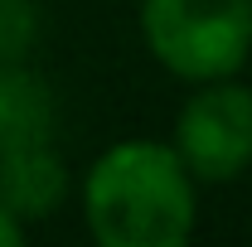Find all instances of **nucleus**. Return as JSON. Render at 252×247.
Returning <instances> with one entry per match:
<instances>
[{
    "label": "nucleus",
    "mask_w": 252,
    "mask_h": 247,
    "mask_svg": "<svg viewBox=\"0 0 252 247\" xmlns=\"http://www.w3.org/2000/svg\"><path fill=\"white\" fill-rule=\"evenodd\" d=\"M83 223L102 247H185L199 223V185L170 141H112L83 175Z\"/></svg>",
    "instance_id": "nucleus-1"
},
{
    "label": "nucleus",
    "mask_w": 252,
    "mask_h": 247,
    "mask_svg": "<svg viewBox=\"0 0 252 247\" xmlns=\"http://www.w3.org/2000/svg\"><path fill=\"white\" fill-rule=\"evenodd\" d=\"M141 39L180 83L233 78L252 59V0H141Z\"/></svg>",
    "instance_id": "nucleus-2"
},
{
    "label": "nucleus",
    "mask_w": 252,
    "mask_h": 247,
    "mask_svg": "<svg viewBox=\"0 0 252 247\" xmlns=\"http://www.w3.org/2000/svg\"><path fill=\"white\" fill-rule=\"evenodd\" d=\"M170 151L180 155L194 185H233L252 170V88L233 78L194 83L185 97Z\"/></svg>",
    "instance_id": "nucleus-3"
},
{
    "label": "nucleus",
    "mask_w": 252,
    "mask_h": 247,
    "mask_svg": "<svg viewBox=\"0 0 252 247\" xmlns=\"http://www.w3.org/2000/svg\"><path fill=\"white\" fill-rule=\"evenodd\" d=\"M63 199H68V165L54 151V141L0 151V204L25 228L49 218V214H59Z\"/></svg>",
    "instance_id": "nucleus-4"
},
{
    "label": "nucleus",
    "mask_w": 252,
    "mask_h": 247,
    "mask_svg": "<svg viewBox=\"0 0 252 247\" xmlns=\"http://www.w3.org/2000/svg\"><path fill=\"white\" fill-rule=\"evenodd\" d=\"M54 131H59L54 88L25 63H0V151L54 141Z\"/></svg>",
    "instance_id": "nucleus-5"
},
{
    "label": "nucleus",
    "mask_w": 252,
    "mask_h": 247,
    "mask_svg": "<svg viewBox=\"0 0 252 247\" xmlns=\"http://www.w3.org/2000/svg\"><path fill=\"white\" fill-rule=\"evenodd\" d=\"M39 39V5L34 0H0V63H20Z\"/></svg>",
    "instance_id": "nucleus-6"
},
{
    "label": "nucleus",
    "mask_w": 252,
    "mask_h": 247,
    "mask_svg": "<svg viewBox=\"0 0 252 247\" xmlns=\"http://www.w3.org/2000/svg\"><path fill=\"white\" fill-rule=\"evenodd\" d=\"M25 233H30V228L0 204V247H20V243H25Z\"/></svg>",
    "instance_id": "nucleus-7"
}]
</instances>
